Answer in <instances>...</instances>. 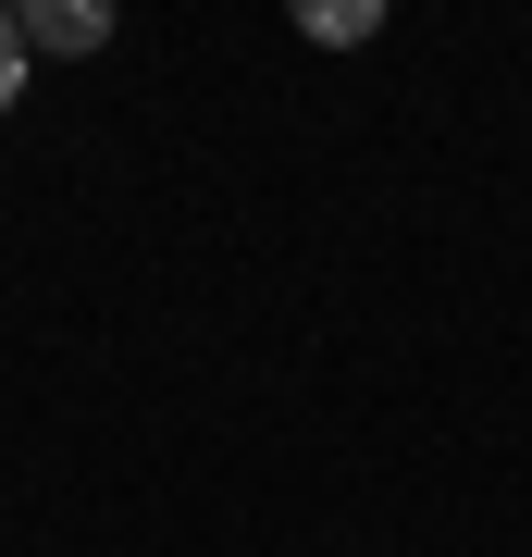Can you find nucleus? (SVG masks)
Segmentation results:
<instances>
[{
	"label": "nucleus",
	"mask_w": 532,
	"mask_h": 557,
	"mask_svg": "<svg viewBox=\"0 0 532 557\" xmlns=\"http://www.w3.org/2000/svg\"><path fill=\"white\" fill-rule=\"evenodd\" d=\"M99 38H112L99 0H25V50H38V62H87Z\"/></svg>",
	"instance_id": "obj_1"
},
{
	"label": "nucleus",
	"mask_w": 532,
	"mask_h": 557,
	"mask_svg": "<svg viewBox=\"0 0 532 557\" xmlns=\"http://www.w3.org/2000/svg\"><path fill=\"white\" fill-rule=\"evenodd\" d=\"M25 62H38V50H25V13H0V112L25 100Z\"/></svg>",
	"instance_id": "obj_3"
},
{
	"label": "nucleus",
	"mask_w": 532,
	"mask_h": 557,
	"mask_svg": "<svg viewBox=\"0 0 532 557\" xmlns=\"http://www.w3.org/2000/svg\"><path fill=\"white\" fill-rule=\"evenodd\" d=\"M372 0H310V13H297V38H322V50H359V38H372Z\"/></svg>",
	"instance_id": "obj_2"
}]
</instances>
